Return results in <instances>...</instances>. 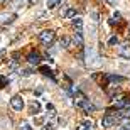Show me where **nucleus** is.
Masks as SVG:
<instances>
[{"mask_svg": "<svg viewBox=\"0 0 130 130\" xmlns=\"http://www.w3.org/2000/svg\"><path fill=\"white\" fill-rule=\"evenodd\" d=\"M10 106L14 108L15 111H22V108H24V98L22 96H14L12 100H10Z\"/></svg>", "mask_w": 130, "mask_h": 130, "instance_id": "3", "label": "nucleus"}, {"mask_svg": "<svg viewBox=\"0 0 130 130\" xmlns=\"http://www.w3.org/2000/svg\"><path fill=\"white\" fill-rule=\"evenodd\" d=\"M106 81H110V83H122V81H125V78H123V76H117V74H106Z\"/></svg>", "mask_w": 130, "mask_h": 130, "instance_id": "7", "label": "nucleus"}, {"mask_svg": "<svg viewBox=\"0 0 130 130\" xmlns=\"http://www.w3.org/2000/svg\"><path fill=\"white\" fill-rule=\"evenodd\" d=\"M19 130H32V127H30L27 122H22V123H20V127H19Z\"/></svg>", "mask_w": 130, "mask_h": 130, "instance_id": "14", "label": "nucleus"}, {"mask_svg": "<svg viewBox=\"0 0 130 130\" xmlns=\"http://www.w3.org/2000/svg\"><path fill=\"white\" fill-rule=\"evenodd\" d=\"M91 17H93L95 22H98V14H96V12H91Z\"/></svg>", "mask_w": 130, "mask_h": 130, "instance_id": "20", "label": "nucleus"}, {"mask_svg": "<svg viewBox=\"0 0 130 130\" xmlns=\"http://www.w3.org/2000/svg\"><path fill=\"white\" fill-rule=\"evenodd\" d=\"M20 74H22V76H30V74H32V71H30V69H22V73H20Z\"/></svg>", "mask_w": 130, "mask_h": 130, "instance_id": "18", "label": "nucleus"}, {"mask_svg": "<svg viewBox=\"0 0 130 130\" xmlns=\"http://www.w3.org/2000/svg\"><path fill=\"white\" fill-rule=\"evenodd\" d=\"M64 17V19H71V17H76V10L74 9H68L66 12H64V14H61Z\"/></svg>", "mask_w": 130, "mask_h": 130, "instance_id": "11", "label": "nucleus"}, {"mask_svg": "<svg viewBox=\"0 0 130 130\" xmlns=\"http://www.w3.org/2000/svg\"><path fill=\"white\" fill-rule=\"evenodd\" d=\"M27 61H29V64H41V54L37 53V51H30L29 54H27Z\"/></svg>", "mask_w": 130, "mask_h": 130, "instance_id": "4", "label": "nucleus"}, {"mask_svg": "<svg viewBox=\"0 0 130 130\" xmlns=\"http://www.w3.org/2000/svg\"><path fill=\"white\" fill-rule=\"evenodd\" d=\"M39 41H41V44L44 47H49L54 41V30H42L39 34Z\"/></svg>", "mask_w": 130, "mask_h": 130, "instance_id": "1", "label": "nucleus"}, {"mask_svg": "<svg viewBox=\"0 0 130 130\" xmlns=\"http://www.w3.org/2000/svg\"><path fill=\"white\" fill-rule=\"evenodd\" d=\"M118 56L130 59V44H122L120 47H118Z\"/></svg>", "mask_w": 130, "mask_h": 130, "instance_id": "5", "label": "nucleus"}, {"mask_svg": "<svg viewBox=\"0 0 130 130\" xmlns=\"http://www.w3.org/2000/svg\"><path fill=\"white\" fill-rule=\"evenodd\" d=\"M44 130H54V120L53 122H47V123L44 125Z\"/></svg>", "mask_w": 130, "mask_h": 130, "instance_id": "15", "label": "nucleus"}, {"mask_svg": "<svg viewBox=\"0 0 130 130\" xmlns=\"http://www.w3.org/2000/svg\"><path fill=\"white\" fill-rule=\"evenodd\" d=\"M86 63L91 66H100V56H96L95 49L93 47H86Z\"/></svg>", "mask_w": 130, "mask_h": 130, "instance_id": "2", "label": "nucleus"}, {"mask_svg": "<svg viewBox=\"0 0 130 130\" xmlns=\"http://www.w3.org/2000/svg\"><path fill=\"white\" fill-rule=\"evenodd\" d=\"M73 41H74V44H76L78 47H81V46H83V30H76Z\"/></svg>", "mask_w": 130, "mask_h": 130, "instance_id": "6", "label": "nucleus"}, {"mask_svg": "<svg viewBox=\"0 0 130 130\" xmlns=\"http://www.w3.org/2000/svg\"><path fill=\"white\" fill-rule=\"evenodd\" d=\"M71 42H73V39H71V37H68V36H64V37L61 39V47L69 49V47H71Z\"/></svg>", "mask_w": 130, "mask_h": 130, "instance_id": "9", "label": "nucleus"}, {"mask_svg": "<svg viewBox=\"0 0 130 130\" xmlns=\"http://www.w3.org/2000/svg\"><path fill=\"white\" fill-rule=\"evenodd\" d=\"M37 2H39V0H29V5H36Z\"/></svg>", "mask_w": 130, "mask_h": 130, "instance_id": "21", "label": "nucleus"}, {"mask_svg": "<svg viewBox=\"0 0 130 130\" xmlns=\"http://www.w3.org/2000/svg\"><path fill=\"white\" fill-rule=\"evenodd\" d=\"M83 130H91V128H88V127H86V128H83Z\"/></svg>", "mask_w": 130, "mask_h": 130, "instance_id": "22", "label": "nucleus"}, {"mask_svg": "<svg viewBox=\"0 0 130 130\" xmlns=\"http://www.w3.org/2000/svg\"><path fill=\"white\" fill-rule=\"evenodd\" d=\"M108 44H110V46H113V44H118V39H117V37H110Z\"/></svg>", "mask_w": 130, "mask_h": 130, "instance_id": "19", "label": "nucleus"}, {"mask_svg": "<svg viewBox=\"0 0 130 130\" xmlns=\"http://www.w3.org/2000/svg\"><path fill=\"white\" fill-rule=\"evenodd\" d=\"M73 27H74V30H83V19L81 17H73Z\"/></svg>", "mask_w": 130, "mask_h": 130, "instance_id": "8", "label": "nucleus"}, {"mask_svg": "<svg viewBox=\"0 0 130 130\" xmlns=\"http://www.w3.org/2000/svg\"><path fill=\"white\" fill-rule=\"evenodd\" d=\"M59 2H61V0H47V9H54Z\"/></svg>", "mask_w": 130, "mask_h": 130, "instance_id": "13", "label": "nucleus"}, {"mask_svg": "<svg viewBox=\"0 0 130 130\" xmlns=\"http://www.w3.org/2000/svg\"><path fill=\"white\" fill-rule=\"evenodd\" d=\"M7 83H9V79H7V78H5V76H0V86L5 88V86H7Z\"/></svg>", "mask_w": 130, "mask_h": 130, "instance_id": "16", "label": "nucleus"}, {"mask_svg": "<svg viewBox=\"0 0 130 130\" xmlns=\"http://www.w3.org/2000/svg\"><path fill=\"white\" fill-rule=\"evenodd\" d=\"M39 111H41V103L34 100L32 101V108H30V113H32V115H36V113H39Z\"/></svg>", "mask_w": 130, "mask_h": 130, "instance_id": "10", "label": "nucleus"}, {"mask_svg": "<svg viewBox=\"0 0 130 130\" xmlns=\"http://www.w3.org/2000/svg\"><path fill=\"white\" fill-rule=\"evenodd\" d=\"M39 73H42L46 76H53V71H51L47 66H41V64H39Z\"/></svg>", "mask_w": 130, "mask_h": 130, "instance_id": "12", "label": "nucleus"}, {"mask_svg": "<svg viewBox=\"0 0 130 130\" xmlns=\"http://www.w3.org/2000/svg\"><path fill=\"white\" fill-rule=\"evenodd\" d=\"M120 130H130V122H123L120 127Z\"/></svg>", "mask_w": 130, "mask_h": 130, "instance_id": "17", "label": "nucleus"}]
</instances>
